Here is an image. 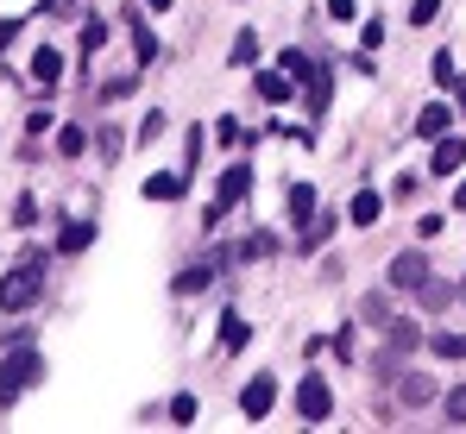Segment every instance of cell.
<instances>
[{
  "label": "cell",
  "instance_id": "obj_21",
  "mask_svg": "<svg viewBox=\"0 0 466 434\" xmlns=\"http://www.w3.org/2000/svg\"><path fill=\"white\" fill-rule=\"evenodd\" d=\"M189 177H146V202H177Z\"/></svg>",
  "mask_w": 466,
  "mask_h": 434
},
{
  "label": "cell",
  "instance_id": "obj_38",
  "mask_svg": "<svg viewBox=\"0 0 466 434\" xmlns=\"http://www.w3.org/2000/svg\"><path fill=\"white\" fill-rule=\"evenodd\" d=\"M19 25H25V19H0V51H6V45L19 38Z\"/></svg>",
  "mask_w": 466,
  "mask_h": 434
},
{
  "label": "cell",
  "instance_id": "obj_1",
  "mask_svg": "<svg viewBox=\"0 0 466 434\" xmlns=\"http://www.w3.org/2000/svg\"><path fill=\"white\" fill-rule=\"evenodd\" d=\"M38 296H45V252H25V258L0 278V308H6V315H25Z\"/></svg>",
  "mask_w": 466,
  "mask_h": 434
},
{
  "label": "cell",
  "instance_id": "obj_4",
  "mask_svg": "<svg viewBox=\"0 0 466 434\" xmlns=\"http://www.w3.org/2000/svg\"><path fill=\"white\" fill-rule=\"evenodd\" d=\"M271 403H278V378H271V371H258V378L239 390V416H246V422H265V416H271Z\"/></svg>",
  "mask_w": 466,
  "mask_h": 434
},
{
  "label": "cell",
  "instance_id": "obj_3",
  "mask_svg": "<svg viewBox=\"0 0 466 434\" xmlns=\"http://www.w3.org/2000/svg\"><path fill=\"white\" fill-rule=\"evenodd\" d=\"M297 416H303V422H328V416H334V390H328L321 371H303V378H297Z\"/></svg>",
  "mask_w": 466,
  "mask_h": 434
},
{
  "label": "cell",
  "instance_id": "obj_23",
  "mask_svg": "<svg viewBox=\"0 0 466 434\" xmlns=\"http://www.w3.org/2000/svg\"><path fill=\"white\" fill-rule=\"evenodd\" d=\"M284 202H290V220H309L315 215V189H309V183H290V196H284Z\"/></svg>",
  "mask_w": 466,
  "mask_h": 434
},
{
  "label": "cell",
  "instance_id": "obj_31",
  "mask_svg": "<svg viewBox=\"0 0 466 434\" xmlns=\"http://www.w3.org/2000/svg\"><path fill=\"white\" fill-rule=\"evenodd\" d=\"M13 227H25V233L38 227V196H19V202H13Z\"/></svg>",
  "mask_w": 466,
  "mask_h": 434
},
{
  "label": "cell",
  "instance_id": "obj_11",
  "mask_svg": "<svg viewBox=\"0 0 466 434\" xmlns=\"http://www.w3.org/2000/svg\"><path fill=\"white\" fill-rule=\"evenodd\" d=\"M454 296H461V289L448 284V278H422V284H416V302H422L429 315H441V308H454Z\"/></svg>",
  "mask_w": 466,
  "mask_h": 434
},
{
  "label": "cell",
  "instance_id": "obj_10",
  "mask_svg": "<svg viewBox=\"0 0 466 434\" xmlns=\"http://www.w3.org/2000/svg\"><path fill=\"white\" fill-rule=\"evenodd\" d=\"M25 76H32L38 88H57V82H64V57H57L51 45H38V51H32V64H25Z\"/></svg>",
  "mask_w": 466,
  "mask_h": 434
},
{
  "label": "cell",
  "instance_id": "obj_20",
  "mask_svg": "<svg viewBox=\"0 0 466 434\" xmlns=\"http://www.w3.org/2000/svg\"><path fill=\"white\" fill-rule=\"evenodd\" d=\"M252 88H258L265 101H284V95H290L297 82H290V76H284V70H258V82H252Z\"/></svg>",
  "mask_w": 466,
  "mask_h": 434
},
{
  "label": "cell",
  "instance_id": "obj_25",
  "mask_svg": "<svg viewBox=\"0 0 466 434\" xmlns=\"http://www.w3.org/2000/svg\"><path fill=\"white\" fill-rule=\"evenodd\" d=\"M360 315H366L372 328H390V321H397V315H390V296H366V302H360Z\"/></svg>",
  "mask_w": 466,
  "mask_h": 434
},
{
  "label": "cell",
  "instance_id": "obj_35",
  "mask_svg": "<svg viewBox=\"0 0 466 434\" xmlns=\"http://www.w3.org/2000/svg\"><path fill=\"white\" fill-rule=\"evenodd\" d=\"M328 19H340V25H347V19H360V6H353V0H328Z\"/></svg>",
  "mask_w": 466,
  "mask_h": 434
},
{
  "label": "cell",
  "instance_id": "obj_6",
  "mask_svg": "<svg viewBox=\"0 0 466 434\" xmlns=\"http://www.w3.org/2000/svg\"><path fill=\"white\" fill-rule=\"evenodd\" d=\"M221 265H228L221 252H215V258H196V265H183V271H177V296H202V289L215 284V271H221Z\"/></svg>",
  "mask_w": 466,
  "mask_h": 434
},
{
  "label": "cell",
  "instance_id": "obj_16",
  "mask_svg": "<svg viewBox=\"0 0 466 434\" xmlns=\"http://www.w3.org/2000/svg\"><path fill=\"white\" fill-rule=\"evenodd\" d=\"M88 246H95V220H70V227L57 233V252H64V258H76Z\"/></svg>",
  "mask_w": 466,
  "mask_h": 434
},
{
  "label": "cell",
  "instance_id": "obj_8",
  "mask_svg": "<svg viewBox=\"0 0 466 434\" xmlns=\"http://www.w3.org/2000/svg\"><path fill=\"white\" fill-rule=\"evenodd\" d=\"M461 164H466V139H454V133H441V139H435V157H429V170H435V177L448 183V177H454Z\"/></svg>",
  "mask_w": 466,
  "mask_h": 434
},
{
  "label": "cell",
  "instance_id": "obj_28",
  "mask_svg": "<svg viewBox=\"0 0 466 434\" xmlns=\"http://www.w3.org/2000/svg\"><path fill=\"white\" fill-rule=\"evenodd\" d=\"M101 45H107V25H101V19H88V25H82V57L95 64V51H101Z\"/></svg>",
  "mask_w": 466,
  "mask_h": 434
},
{
  "label": "cell",
  "instance_id": "obj_40",
  "mask_svg": "<svg viewBox=\"0 0 466 434\" xmlns=\"http://www.w3.org/2000/svg\"><path fill=\"white\" fill-rule=\"evenodd\" d=\"M146 6H157V13H164V6H170V0H146Z\"/></svg>",
  "mask_w": 466,
  "mask_h": 434
},
{
  "label": "cell",
  "instance_id": "obj_18",
  "mask_svg": "<svg viewBox=\"0 0 466 434\" xmlns=\"http://www.w3.org/2000/svg\"><path fill=\"white\" fill-rule=\"evenodd\" d=\"M328 95H334V76L328 70H309V120L328 114Z\"/></svg>",
  "mask_w": 466,
  "mask_h": 434
},
{
  "label": "cell",
  "instance_id": "obj_39",
  "mask_svg": "<svg viewBox=\"0 0 466 434\" xmlns=\"http://www.w3.org/2000/svg\"><path fill=\"white\" fill-rule=\"evenodd\" d=\"M454 208H466V177H461V183H454Z\"/></svg>",
  "mask_w": 466,
  "mask_h": 434
},
{
  "label": "cell",
  "instance_id": "obj_7",
  "mask_svg": "<svg viewBox=\"0 0 466 434\" xmlns=\"http://www.w3.org/2000/svg\"><path fill=\"white\" fill-rule=\"evenodd\" d=\"M246 196H252V164H228V170H221L215 202H221V208H233V202H246Z\"/></svg>",
  "mask_w": 466,
  "mask_h": 434
},
{
  "label": "cell",
  "instance_id": "obj_9",
  "mask_svg": "<svg viewBox=\"0 0 466 434\" xmlns=\"http://www.w3.org/2000/svg\"><path fill=\"white\" fill-rule=\"evenodd\" d=\"M422 340H429V334H422L416 321H403V315H397V321L385 328V353H390V359H403V353H416Z\"/></svg>",
  "mask_w": 466,
  "mask_h": 434
},
{
  "label": "cell",
  "instance_id": "obj_37",
  "mask_svg": "<svg viewBox=\"0 0 466 434\" xmlns=\"http://www.w3.org/2000/svg\"><path fill=\"white\" fill-rule=\"evenodd\" d=\"M157 133H164V114H157V107H152V114L139 120V139H157Z\"/></svg>",
  "mask_w": 466,
  "mask_h": 434
},
{
  "label": "cell",
  "instance_id": "obj_36",
  "mask_svg": "<svg viewBox=\"0 0 466 434\" xmlns=\"http://www.w3.org/2000/svg\"><path fill=\"white\" fill-rule=\"evenodd\" d=\"M441 227H448V215H422V220H416V233H422V239H435Z\"/></svg>",
  "mask_w": 466,
  "mask_h": 434
},
{
  "label": "cell",
  "instance_id": "obj_12",
  "mask_svg": "<svg viewBox=\"0 0 466 434\" xmlns=\"http://www.w3.org/2000/svg\"><path fill=\"white\" fill-rule=\"evenodd\" d=\"M397 397H403L410 409H422V403H435L441 390H435V378H422V371H403V378H397Z\"/></svg>",
  "mask_w": 466,
  "mask_h": 434
},
{
  "label": "cell",
  "instance_id": "obj_24",
  "mask_svg": "<svg viewBox=\"0 0 466 434\" xmlns=\"http://www.w3.org/2000/svg\"><path fill=\"white\" fill-rule=\"evenodd\" d=\"M252 57H258V32H239V38H233V51H228V64H233V70H246Z\"/></svg>",
  "mask_w": 466,
  "mask_h": 434
},
{
  "label": "cell",
  "instance_id": "obj_2",
  "mask_svg": "<svg viewBox=\"0 0 466 434\" xmlns=\"http://www.w3.org/2000/svg\"><path fill=\"white\" fill-rule=\"evenodd\" d=\"M32 384H45V353L19 340V347L0 359V409H13V403H19Z\"/></svg>",
  "mask_w": 466,
  "mask_h": 434
},
{
  "label": "cell",
  "instance_id": "obj_5",
  "mask_svg": "<svg viewBox=\"0 0 466 434\" xmlns=\"http://www.w3.org/2000/svg\"><path fill=\"white\" fill-rule=\"evenodd\" d=\"M422 278H429V258H422V252H397V258H390V271H385V284L390 289H410V296H416Z\"/></svg>",
  "mask_w": 466,
  "mask_h": 434
},
{
  "label": "cell",
  "instance_id": "obj_19",
  "mask_svg": "<svg viewBox=\"0 0 466 434\" xmlns=\"http://www.w3.org/2000/svg\"><path fill=\"white\" fill-rule=\"evenodd\" d=\"M429 353H435V359H466V334H448V328H435V334H429Z\"/></svg>",
  "mask_w": 466,
  "mask_h": 434
},
{
  "label": "cell",
  "instance_id": "obj_29",
  "mask_svg": "<svg viewBox=\"0 0 466 434\" xmlns=\"http://www.w3.org/2000/svg\"><path fill=\"white\" fill-rule=\"evenodd\" d=\"M441 409H448V422H454V429H466V384H454V390L441 397Z\"/></svg>",
  "mask_w": 466,
  "mask_h": 434
},
{
  "label": "cell",
  "instance_id": "obj_34",
  "mask_svg": "<svg viewBox=\"0 0 466 434\" xmlns=\"http://www.w3.org/2000/svg\"><path fill=\"white\" fill-rule=\"evenodd\" d=\"M101 157H107V164L120 157V126H101Z\"/></svg>",
  "mask_w": 466,
  "mask_h": 434
},
{
  "label": "cell",
  "instance_id": "obj_14",
  "mask_svg": "<svg viewBox=\"0 0 466 434\" xmlns=\"http://www.w3.org/2000/svg\"><path fill=\"white\" fill-rule=\"evenodd\" d=\"M379 215H385V196L379 189H360L353 208H347V227H379Z\"/></svg>",
  "mask_w": 466,
  "mask_h": 434
},
{
  "label": "cell",
  "instance_id": "obj_22",
  "mask_svg": "<svg viewBox=\"0 0 466 434\" xmlns=\"http://www.w3.org/2000/svg\"><path fill=\"white\" fill-rule=\"evenodd\" d=\"M127 19H133V51H139V64H152V57H157V38H152V25H146L139 13H127Z\"/></svg>",
  "mask_w": 466,
  "mask_h": 434
},
{
  "label": "cell",
  "instance_id": "obj_32",
  "mask_svg": "<svg viewBox=\"0 0 466 434\" xmlns=\"http://www.w3.org/2000/svg\"><path fill=\"white\" fill-rule=\"evenodd\" d=\"M435 19H441V0H416L410 6V25H435Z\"/></svg>",
  "mask_w": 466,
  "mask_h": 434
},
{
  "label": "cell",
  "instance_id": "obj_13",
  "mask_svg": "<svg viewBox=\"0 0 466 434\" xmlns=\"http://www.w3.org/2000/svg\"><path fill=\"white\" fill-rule=\"evenodd\" d=\"M334 227H340V215H309V227L297 233V252H321L334 239Z\"/></svg>",
  "mask_w": 466,
  "mask_h": 434
},
{
  "label": "cell",
  "instance_id": "obj_15",
  "mask_svg": "<svg viewBox=\"0 0 466 434\" xmlns=\"http://www.w3.org/2000/svg\"><path fill=\"white\" fill-rule=\"evenodd\" d=\"M448 126H454V107H448V101H429V107L416 114V133H422V139H441Z\"/></svg>",
  "mask_w": 466,
  "mask_h": 434
},
{
  "label": "cell",
  "instance_id": "obj_41",
  "mask_svg": "<svg viewBox=\"0 0 466 434\" xmlns=\"http://www.w3.org/2000/svg\"><path fill=\"white\" fill-rule=\"evenodd\" d=\"M461 302H466V284H461Z\"/></svg>",
  "mask_w": 466,
  "mask_h": 434
},
{
  "label": "cell",
  "instance_id": "obj_27",
  "mask_svg": "<svg viewBox=\"0 0 466 434\" xmlns=\"http://www.w3.org/2000/svg\"><path fill=\"white\" fill-rule=\"evenodd\" d=\"M278 70L290 76V82H309V70H315V64L303 57V51H284V57H278Z\"/></svg>",
  "mask_w": 466,
  "mask_h": 434
},
{
  "label": "cell",
  "instance_id": "obj_17",
  "mask_svg": "<svg viewBox=\"0 0 466 434\" xmlns=\"http://www.w3.org/2000/svg\"><path fill=\"white\" fill-rule=\"evenodd\" d=\"M246 340H252V321H246L239 308H228V315H221V353H239Z\"/></svg>",
  "mask_w": 466,
  "mask_h": 434
},
{
  "label": "cell",
  "instance_id": "obj_26",
  "mask_svg": "<svg viewBox=\"0 0 466 434\" xmlns=\"http://www.w3.org/2000/svg\"><path fill=\"white\" fill-rule=\"evenodd\" d=\"M170 422H177V429H196V397H189V390L170 397Z\"/></svg>",
  "mask_w": 466,
  "mask_h": 434
},
{
  "label": "cell",
  "instance_id": "obj_30",
  "mask_svg": "<svg viewBox=\"0 0 466 434\" xmlns=\"http://www.w3.org/2000/svg\"><path fill=\"white\" fill-rule=\"evenodd\" d=\"M57 151H64V157H82V151H88V133H82V126H64V133H57Z\"/></svg>",
  "mask_w": 466,
  "mask_h": 434
},
{
  "label": "cell",
  "instance_id": "obj_33",
  "mask_svg": "<svg viewBox=\"0 0 466 434\" xmlns=\"http://www.w3.org/2000/svg\"><path fill=\"white\" fill-rule=\"evenodd\" d=\"M435 82H441V88H461V70H454V57H448V51L435 57Z\"/></svg>",
  "mask_w": 466,
  "mask_h": 434
}]
</instances>
